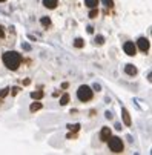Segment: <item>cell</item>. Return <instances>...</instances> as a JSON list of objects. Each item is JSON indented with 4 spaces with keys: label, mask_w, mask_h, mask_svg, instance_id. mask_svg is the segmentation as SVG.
Here are the masks:
<instances>
[{
    "label": "cell",
    "mask_w": 152,
    "mask_h": 155,
    "mask_svg": "<svg viewBox=\"0 0 152 155\" xmlns=\"http://www.w3.org/2000/svg\"><path fill=\"white\" fill-rule=\"evenodd\" d=\"M0 2H6V0H0Z\"/></svg>",
    "instance_id": "obj_26"
},
{
    "label": "cell",
    "mask_w": 152,
    "mask_h": 155,
    "mask_svg": "<svg viewBox=\"0 0 152 155\" xmlns=\"http://www.w3.org/2000/svg\"><path fill=\"white\" fill-rule=\"evenodd\" d=\"M104 5H106L107 8H112V6H114V2H112V0H104Z\"/></svg>",
    "instance_id": "obj_19"
},
{
    "label": "cell",
    "mask_w": 152,
    "mask_h": 155,
    "mask_svg": "<svg viewBox=\"0 0 152 155\" xmlns=\"http://www.w3.org/2000/svg\"><path fill=\"white\" fill-rule=\"evenodd\" d=\"M5 35V32H3V29H2V26H0V37H3Z\"/></svg>",
    "instance_id": "obj_24"
},
{
    "label": "cell",
    "mask_w": 152,
    "mask_h": 155,
    "mask_svg": "<svg viewBox=\"0 0 152 155\" xmlns=\"http://www.w3.org/2000/svg\"><path fill=\"white\" fill-rule=\"evenodd\" d=\"M97 15H98V9H97V8H91V12H89V17H91V18H95Z\"/></svg>",
    "instance_id": "obj_15"
},
{
    "label": "cell",
    "mask_w": 152,
    "mask_h": 155,
    "mask_svg": "<svg viewBox=\"0 0 152 155\" xmlns=\"http://www.w3.org/2000/svg\"><path fill=\"white\" fill-rule=\"evenodd\" d=\"M74 46H75V48H83V46H84V40H83V38H75Z\"/></svg>",
    "instance_id": "obj_13"
},
{
    "label": "cell",
    "mask_w": 152,
    "mask_h": 155,
    "mask_svg": "<svg viewBox=\"0 0 152 155\" xmlns=\"http://www.w3.org/2000/svg\"><path fill=\"white\" fill-rule=\"evenodd\" d=\"M68 101H69V95H68V94H63L61 98H60V104L64 106V104H68Z\"/></svg>",
    "instance_id": "obj_14"
},
{
    "label": "cell",
    "mask_w": 152,
    "mask_h": 155,
    "mask_svg": "<svg viewBox=\"0 0 152 155\" xmlns=\"http://www.w3.org/2000/svg\"><path fill=\"white\" fill-rule=\"evenodd\" d=\"M124 72H126L127 75L134 77V75H137V68H135L134 64H126V66H124Z\"/></svg>",
    "instance_id": "obj_6"
},
{
    "label": "cell",
    "mask_w": 152,
    "mask_h": 155,
    "mask_svg": "<svg viewBox=\"0 0 152 155\" xmlns=\"http://www.w3.org/2000/svg\"><path fill=\"white\" fill-rule=\"evenodd\" d=\"M31 97L34 100H40L43 97V91H34V92H31Z\"/></svg>",
    "instance_id": "obj_12"
},
{
    "label": "cell",
    "mask_w": 152,
    "mask_h": 155,
    "mask_svg": "<svg viewBox=\"0 0 152 155\" xmlns=\"http://www.w3.org/2000/svg\"><path fill=\"white\" fill-rule=\"evenodd\" d=\"M123 49H124V52H126L127 55H135V54H137V46L134 45L132 41H126L124 46H123Z\"/></svg>",
    "instance_id": "obj_4"
},
{
    "label": "cell",
    "mask_w": 152,
    "mask_h": 155,
    "mask_svg": "<svg viewBox=\"0 0 152 155\" xmlns=\"http://www.w3.org/2000/svg\"><path fill=\"white\" fill-rule=\"evenodd\" d=\"M94 89H95V91H100L101 87H100V84H97V83H95V84H94Z\"/></svg>",
    "instance_id": "obj_21"
},
{
    "label": "cell",
    "mask_w": 152,
    "mask_h": 155,
    "mask_svg": "<svg viewBox=\"0 0 152 155\" xmlns=\"http://www.w3.org/2000/svg\"><path fill=\"white\" fill-rule=\"evenodd\" d=\"M68 129H69V130H72V132H77V130L80 129V126H78V124H69V126H68Z\"/></svg>",
    "instance_id": "obj_17"
},
{
    "label": "cell",
    "mask_w": 152,
    "mask_h": 155,
    "mask_svg": "<svg viewBox=\"0 0 152 155\" xmlns=\"http://www.w3.org/2000/svg\"><path fill=\"white\" fill-rule=\"evenodd\" d=\"M107 144H109V149H111L112 152H115V153H120V152H123V149H124L123 141H121V138H118V137H109V138H107Z\"/></svg>",
    "instance_id": "obj_3"
},
{
    "label": "cell",
    "mask_w": 152,
    "mask_h": 155,
    "mask_svg": "<svg viewBox=\"0 0 152 155\" xmlns=\"http://www.w3.org/2000/svg\"><path fill=\"white\" fill-rule=\"evenodd\" d=\"M58 5V0H43V6L48 9H54Z\"/></svg>",
    "instance_id": "obj_7"
},
{
    "label": "cell",
    "mask_w": 152,
    "mask_h": 155,
    "mask_svg": "<svg viewBox=\"0 0 152 155\" xmlns=\"http://www.w3.org/2000/svg\"><path fill=\"white\" fill-rule=\"evenodd\" d=\"M38 109H41V103H40V101H35V103H32V104H31V107H29V110H31V112H35V110H38Z\"/></svg>",
    "instance_id": "obj_11"
},
{
    "label": "cell",
    "mask_w": 152,
    "mask_h": 155,
    "mask_svg": "<svg viewBox=\"0 0 152 155\" xmlns=\"http://www.w3.org/2000/svg\"><path fill=\"white\" fill-rule=\"evenodd\" d=\"M97 41H98V43H100V45H101V43L104 41V38H103L101 35H98V37H97Z\"/></svg>",
    "instance_id": "obj_20"
},
{
    "label": "cell",
    "mask_w": 152,
    "mask_h": 155,
    "mask_svg": "<svg viewBox=\"0 0 152 155\" xmlns=\"http://www.w3.org/2000/svg\"><path fill=\"white\" fill-rule=\"evenodd\" d=\"M18 92V87H12V95H15Z\"/></svg>",
    "instance_id": "obj_22"
},
{
    "label": "cell",
    "mask_w": 152,
    "mask_h": 155,
    "mask_svg": "<svg viewBox=\"0 0 152 155\" xmlns=\"http://www.w3.org/2000/svg\"><path fill=\"white\" fill-rule=\"evenodd\" d=\"M8 94H9V89H8V87H5V89L0 91V97H2V98H3V97H6Z\"/></svg>",
    "instance_id": "obj_18"
},
{
    "label": "cell",
    "mask_w": 152,
    "mask_h": 155,
    "mask_svg": "<svg viewBox=\"0 0 152 155\" xmlns=\"http://www.w3.org/2000/svg\"><path fill=\"white\" fill-rule=\"evenodd\" d=\"M137 46H138V49H140V51H143V52H147V51H149V40H147V38H144V37L138 38Z\"/></svg>",
    "instance_id": "obj_5"
},
{
    "label": "cell",
    "mask_w": 152,
    "mask_h": 155,
    "mask_svg": "<svg viewBox=\"0 0 152 155\" xmlns=\"http://www.w3.org/2000/svg\"><path fill=\"white\" fill-rule=\"evenodd\" d=\"M106 118L111 120V118H112V114H111V112H106Z\"/></svg>",
    "instance_id": "obj_23"
},
{
    "label": "cell",
    "mask_w": 152,
    "mask_h": 155,
    "mask_svg": "<svg viewBox=\"0 0 152 155\" xmlns=\"http://www.w3.org/2000/svg\"><path fill=\"white\" fill-rule=\"evenodd\" d=\"M88 32H89V34H92V32H94V29H92V26H89V28H88Z\"/></svg>",
    "instance_id": "obj_25"
},
{
    "label": "cell",
    "mask_w": 152,
    "mask_h": 155,
    "mask_svg": "<svg viewBox=\"0 0 152 155\" xmlns=\"http://www.w3.org/2000/svg\"><path fill=\"white\" fill-rule=\"evenodd\" d=\"M77 98L80 100V101H89L91 98H92V89L89 86H86V84H83V86H80L78 89H77Z\"/></svg>",
    "instance_id": "obj_2"
},
{
    "label": "cell",
    "mask_w": 152,
    "mask_h": 155,
    "mask_svg": "<svg viewBox=\"0 0 152 155\" xmlns=\"http://www.w3.org/2000/svg\"><path fill=\"white\" fill-rule=\"evenodd\" d=\"M121 112H123V120H124V124H126V126H131V117H129L127 110H126V109H123Z\"/></svg>",
    "instance_id": "obj_9"
},
{
    "label": "cell",
    "mask_w": 152,
    "mask_h": 155,
    "mask_svg": "<svg viewBox=\"0 0 152 155\" xmlns=\"http://www.w3.org/2000/svg\"><path fill=\"white\" fill-rule=\"evenodd\" d=\"M2 60H3V64L6 66L8 69L15 71V69L18 68V66H20V63H21V55H20L18 52L8 51V52H5V54H3Z\"/></svg>",
    "instance_id": "obj_1"
},
{
    "label": "cell",
    "mask_w": 152,
    "mask_h": 155,
    "mask_svg": "<svg viewBox=\"0 0 152 155\" xmlns=\"http://www.w3.org/2000/svg\"><path fill=\"white\" fill-rule=\"evenodd\" d=\"M84 5L88 8H97L98 6V0H84Z\"/></svg>",
    "instance_id": "obj_10"
},
{
    "label": "cell",
    "mask_w": 152,
    "mask_h": 155,
    "mask_svg": "<svg viewBox=\"0 0 152 155\" xmlns=\"http://www.w3.org/2000/svg\"><path fill=\"white\" fill-rule=\"evenodd\" d=\"M40 21H41V25H43V26H49V25H51V20H49L48 17H43Z\"/></svg>",
    "instance_id": "obj_16"
},
{
    "label": "cell",
    "mask_w": 152,
    "mask_h": 155,
    "mask_svg": "<svg viewBox=\"0 0 152 155\" xmlns=\"http://www.w3.org/2000/svg\"><path fill=\"white\" fill-rule=\"evenodd\" d=\"M111 137V129L109 127H103L101 129V134H100V138L103 140V141H107V138Z\"/></svg>",
    "instance_id": "obj_8"
}]
</instances>
